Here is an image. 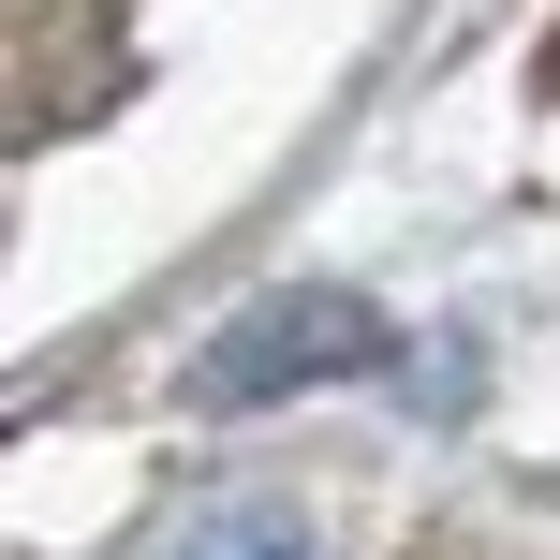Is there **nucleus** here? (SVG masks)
<instances>
[{
    "label": "nucleus",
    "instance_id": "f257e3e1",
    "mask_svg": "<svg viewBox=\"0 0 560 560\" xmlns=\"http://www.w3.org/2000/svg\"><path fill=\"white\" fill-rule=\"evenodd\" d=\"M325 369H384V325L354 295H280L207 354V398H280V384H325Z\"/></svg>",
    "mask_w": 560,
    "mask_h": 560
},
{
    "label": "nucleus",
    "instance_id": "f03ea898",
    "mask_svg": "<svg viewBox=\"0 0 560 560\" xmlns=\"http://www.w3.org/2000/svg\"><path fill=\"white\" fill-rule=\"evenodd\" d=\"M177 560H325V546H310L295 516H207V532L177 546Z\"/></svg>",
    "mask_w": 560,
    "mask_h": 560
}]
</instances>
